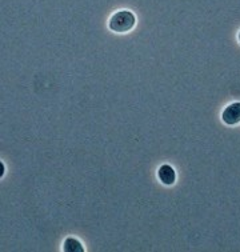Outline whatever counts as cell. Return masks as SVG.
Returning a JSON list of instances; mask_svg holds the SVG:
<instances>
[{
  "label": "cell",
  "mask_w": 240,
  "mask_h": 252,
  "mask_svg": "<svg viewBox=\"0 0 240 252\" xmlns=\"http://www.w3.org/2000/svg\"><path fill=\"white\" fill-rule=\"evenodd\" d=\"M239 41H240V32H239Z\"/></svg>",
  "instance_id": "5"
},
{
  "label": "cell",
  "mask_w": 240,
  "mask_h": 252,
  "mask_svg": "<svg viewBox=\"0 0 240 252\" xmlns=\"http://www.w3.org/2000/svg\"><path fill=\"white\" fill-rule=\"evenodd\" d=\"M223 122L228 126H235L240 123V101L232 103L223 111L222 114Z\"/></svg>",
  "instance_id": "2"
},
{
  "label": "cell",
  "mask_w": 240,
  "mask_h": 252,
  "mask_svg": "<svg viewBox=\"0 0 240 252\" xmlns=\"http://www.w3.org/2000/svg\"><path fill=\"white\" fill-rule=\"evenodd\" d=\"M135 24H136V18H135L134 12H131L128 9H121L112 15L108 27L114 32L125 33L128 32L129 30H132Z\"/></svg>",
  "instance_id": "1"
},
{
  "label": "cell",
  "mask_w": 240,
  "mask_h": 252,
  "mask_svg": "<svg viewBox=\"0 0 240 252\" xmlns=\"http://www.w3.org/2000/svg\"><path fill=\"white\" fill-rule=\"evenodd\" d=\"M63 251L64 252H84L82 243L75 238H67L63 243Z\"/></svg>",
  "instance_id": "4"
},
{
  "label": "cell",
  "mask_w": 240,
  "mask_h": 252,
  "mask_svg": "<svg viewBox=\"0 0 240 252\" xmlns=\"http://www.w3.org/2000/svg\"><path fill=\"white\" fill-rule=\"evenodd\" d=\"M157 176H159V180L166 186H171L176 180L175 170L170 164H163L157 171Z\"/></svg>",
  "instance_id": "3"
}]
</instances>
